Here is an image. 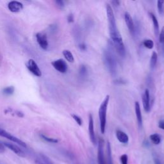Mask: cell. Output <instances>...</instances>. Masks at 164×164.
<instances>
[{
	"label": "cell",
	"mask_w": 164,
	"mask_h": 164,
	"mask_svg": "<svg viewBox=\"0 0 164 164\" xmlns=\"http://www.w3.org/2000/svg\"><path fill=\"white\" fill-rule=\"evenodd\" d=\"M107 14L108 22L110 36L112 41V44L119 55L123 57L126 54V50H125L123 40L117 26V23L116 21H115L113 9L108 4L107 5Z\"/></svg>",
	"instance_id": "obj_1"
},
{
	"label": "cell",
	"mask_w": 164,
	"mask_h": 164,
	"mask_svg": "<svg viewBox=\"0 0 164 164\" xmlns=\"http://www.w3.org/2000/svg\"><path fill=\"white\" fill-rule=\"evenodd\" d=\"M103 59L105 65L109 71L110 74L112 76H115L117 74V65L116 59L112 51L110 49H106L103 51Z\"/></svg>",
	"instance_id": "obj_2"
},
{
	"label": "cell",
	"mask_w": 164,
	"mask_h": 164,
	"mask_svg": "<svg viewBox=\"0 0 164 164\" xmlns=\"http://www.w3.org/2000/svg\"><path fill=\"white\" fill-rule=\"evenodd\" d=\"M110 101V96L107 95L101 103L99 108V118L100 121V129L102 134L105 133L106 124H107V112L108 105Z\"/></svg>",
	"instance_id": "obj_3"
},
{
	"label": "cell",
	"mask_w": 164,
	"mask_h": 164,
	"mask_svg": "<svg viewBox=\"0 0 164 164\" xmlns=\"http://www.w3.org/2000/svg\"><path fill=\"white\" fill-rule=\"evenodd\" d=\"M0 136L6 138L8 140H9V141L15 142L18 145L21 146L23 147H26V144L25 142H23L21 140L16 137L15 136L12 135H11L10 133L7 132L5 130H4L2 128H0Z\"/></svg>",
	"instance_id": "obj_4"
},
{
	"label": "cell",
	"mask_w": 164,
	"mask_h": 164,
	"mask_svg": "<svg viewBox=\"0 0 164 164\" xmlns=\"http://www.w3.org/2000/svg\"><path fill=\"white\" fill-rule=\"evenodd\" d=\"M26 67L28 71L33 75L37 77H40L42 76V72L34 60H29L26 63Z\"/></svg>",
	"instance_id": "obj_5"
},
{
	"label": "cell",
	"mask_w": 164,
	"mask_h": 164,
	"mask_svg": "<svg viewBox=\"0 0 164 164\" xmlns=\"http://www.w3.org/2000/svg\"><path fill=\"white\" fill-rule=\"evenodd\" d=\"M35 36L37 38V41L39 46L42 50H47L49 44H48L47 37L46 33L44 32H38L37 33Z\"/></svg>",
	"instance_id": "obj_6"
},
{
	"label": "cell",
	"mask_w": 164,
	"mask_h": 164,
	"mask_svg": "<svg viewBox=\"0 0 164 164\" xmlns=\"http://www.w3.org/2000/svg\"><path fill=\"white\" fill-rule=\"evenodd\" d=\"M51 64L56 71L61 73H65L67 71V68H68L65 61L62 59L53 61Z\"/></svg>",
	"instance_id": "obj_7"
},
{
	"label": "cell",
	"mask_w": 164,
	"mask_h": 164,
	"mask_svg": "<svg viewBox=\"0 0 164 164\" xmlns=\"http://www.w3.org/2000/svg\"><path fill=\"white\" fill-rule=\"evenodd\" d=\"M104 146L105 142L103 138H100L98 142V164H106L104 154Z\"/></svg>",
	"instance_id": "obj_8"
},
{
	"label": "cell",
	"mask_w": 164,
	"mask_h": 164,
	"mask_svg": "<svg viewBox=\"0 0 164 164\" xmlns=\"http://www.w3.org/2000/svg\"><path fill=\"white\" fill-rule=\"evenodd\" d=\"M142 103L144 110L146 112H149L151 110L150 105V94H149V90L146 89L142 95Z\"/></svg>",
	"instance_id": "obj_9"
},
{
	"label": "cell",
	"mask_w": 164,
	"mask_h": 164,
	"mask_svg": "<svg viewBox=\"0 0 164 164\" xmlns=\"http://www.w3.org/2000/svg\"><path fill=\"white\" fill-rule=\"evenodd\" d=\"M89 133L91 142L93 144H96V140L94 132V119L93 115L89 114Z\"/></svg>",
	"instance_id": "obj_10"
},
{
	"label": "cell",
	"mask_w": 164,
	"mask_h": 164,
	"mask_svg": "<svg viewBox=\"0 0 164 164\" xmlns=\"http://www.w3.org/2000/svg\"><path fill=\"white\" fill-rule=\"evenodd\" d=\"M8 8L10 11L13 13H17L22 11L23 5L22 3L17 1H12L8 3Z\"/></svg>",
	"instance_id": "obj_11"
},
{
	"label": "cell",
	"mask_w": 164,
	"mask_h": 164,
	"mask_svg": "<svg viewBox=\"0 0 164 164\" xmlns=\"http://www.w3.org/2000/svg\"><path fill=\"white\" fill-rule=\"evenodd\" d=\"M3 144L5 147L11 149V151H12L14 153H16L18 156H21V157H24L25 156V153H24L22 151V149H21V148L17 146H16L14 145V144L8 143V142H4Z\"/></svg>",
	"instance_id": "obj_12"
},
{
	"label": "cell",
	"mask_w": 164,
	"mask_h": 164,
	"mask_svg": "<svg viewBox=\"0 0 164 164\" xmlns=\"http://www.w3.org/2000/svg\"><path fill=\"white\" fill-rule=\"evenodd\" d=\"M124 20H125V22H126L127 27L130 33H132V34H134L135 33L134 22L133 21V19L131 15H130L128 12L124 13Z\"/></svg>",
	"instance_id": "obj_13"
},
{
	"label": "cell",
	"mask_w": 164,
	"mask_h": 164,
	"mask_svg": "<svg viewBox=\"0 0 164 164\" xmlns=\"http://www.w3.org/2000/svg\"><path fill=\"white\" fill-rule=\"evenodd\" d=\"M135 114L138 126L140 128H141L142 126V116L141 110V106H140V104L138 101H137L135 103Z\"/></svg>",
	"instance_id": "obj_14"
},
{
	"label": "cell",
	"mask_w": 164,
	"mask_h": 164,
	"mask_svg": "<svg viewBox=\"0 0 164 164\" xmlns=\"http://www.w3.org/2000/svg\"><path fill=\"white\" fill-rule=\"evenodd\" d=\"M116 137L120 142L123 144H126L129 141V137L128 135L123 131H120V130H117Z\"/></svg>",
	"instance_id": "obj_15"
},
{
	"label": "cell",
	"mask_w": 164,
	"mask_h": 164,
	"mask_svg": "<svg viewBox=\"0 0 164 164\" xmlns=\"http://www.w3.org/2000/svg\"><path fill=\"white\" fill-rule=\"evenodd\" d=\"M149 15L152 19V21L153 23V26H154V30H155V35L158 36L160 33V28H159V23L158 21V19L154 15L153 13H149Z\"/></svg>",
	"instance_id": "obj_16"
},
{
	"label": "cell",
	"mask_w": 164,
	"mask_h": 164,
	"mask_svg": "<svg viewBox=\"0 0 164 164\" xmlns=\"http://www.w3.org/2000/svg\"><path fill=\"white\" fill-rule=\"evenodd\" d=\"M62 53H63V55L64 56L65 59L68 61L69 62H71V63H73L74 61V59L73 55L72 54V53L69 51V50H64L63 52H62Z\"/></svg>",
	"instance_id": "obj_17"
},
{
	"label": "cell",
	"mask_w": 164,
	"mask_h": 164,
	"mask_svg": "<svg viewBox=\"0 0 164 164\" xmlns=\"http://www.w3.org/2000/svg\"><path fill=\"white\" fill-rule=\"evenodd\" d=\"M157 61H158V55L156 53V52L153 51L151 57V59H150V67L151 69H153L154 68H155L157 64Z\"/></svg>",
	"instance_id": "obj_18"
},
{
	"label": "cell",
	"mask_w": 164,
	"mask_h": 164,
	"mask_svg": "<svg viewBox=\"0 0 164 164\" xmlns=\"http://www.w3.org/2000/svg\"><path fill=\"white\" fill-rule=\"evenodd\" d=\"M149 138H150V140L151 141V142L154 144H156V145H158V144H160L161 142V137L158 134L155 133V134L151 135Z\"/></svg>",
	"instance_id": "obj_19"
},
{
	"label": "cell",
	"mask_w": 164,
	"mask_h": 164,
	"mask_svg": "<svg viewBox=\"0 0 164 164\" xmlns=\"http://www.w3.org/2000/svg\"><path fill=\"white\" fill-rule=\"evenodd\" d=\"M107 155H108V164H114L113 159L112 156V150L111 146L109 142H107Z\"/></svg>",
	"instance_id": "obj_20"
},
{
	"label": "cell",
	"mask_w": 164,
	"mask_h": 164,
	"mask_svg": "<svg viewBox=\"0 0 164 164\" xmlns=\"http://www.w3.org/2000/svg\"><path fill=\"white\" fill-rule=\"evenodd\" d=\"M157 8H158V11L159 14H160L161 16L163 15L164 14V1H161V0L158 1Z\"/></svg>",
	"instance_id": "obj_21"
},
{
	"label": "cell",
	"mask_w": 164,
	"mask_h": 164,
	"mask_svg": "<svg viewBox=\"0 0 164 164\" xmlns=\"http://www.w3.org/2000/svg\"><path fill=\"white\" fill-rule=\"evenodd\" d=\"M14 91H15V89H14V87L10 86V87H7L4 88L3 89V93L5 95L10 96V95H12L14 93Z\"/></svg>",
	"instance_id": "obj_22"
},
{
	"label": "cell",
	"mask_w": 164,
	"mask_h": 164,
	"mask_svg": "<svg viewBox=\"0 0 164 164\" xmlns=\"http://www.w3.org/2000/svg\"><path fill=\"white\" fill-rule=\"evenodd\" d=\"M144 46L149 50H151L154 47V42L151 39H146L143 42Z\"/></svg>",
	"instance_id": "obj_23"
},
{
	"label": "cell",
	"mask_w": 164,
	"mask_h": 164,
	"mask_svg": "<svg viewBox=\"0 0 164 164\" xmlns=\"http://www.w3.org/2000/svg\"><path fill=\"white\" fill-rule=\"evenodd\" d=\"M41 137L43 140H44L45 141H46V142H50V143H57L58 142H59V141H58V140L56 139V138L48 137L44 135H42V134L41 135Z\"/></svg>",
	"instance_id": "obj_24"
},
{
	"label": "cell",
	"mask_w": 164,
	"mask_h": 164,
	"mask_svg": "<svg viewBox=\"0 0 164 164\" xmlns=\"http://www.w3.org/2000/svg\"><path fill=\"white\" fill-rule=\"evenodd\" d=\"M87 74V67L84 65H82L80 68V75L82 77V78H84Z\"/></svg>",
	"instance_id": "obj_25"
},
{
	"label": "cell",
	"mask_w": 164,
	"mask_h": 164,
	"mask_svg": "<svg viewBox=\"0 0 164 164\" xmlns=\"http://www.w3.org/2000/svg\"><path fill=\"white\" fill-rule=\"evenodd\" d=\"M71 115H72V117H73V118L74 119V120L76 122V123L78 124L79 126H81V125H82V120H81V119L79 116H78V115H76L75 114H72Z\"/></svg>",
	"instance_id": "obj_26"
},
{
	"label": "cell",
	"mask_w": 164,
	"mask_h": 164,
	"mask_svg": "<svg viewBox=\"0 0 164 164\" xmlns=\"http://www.w3.org/2000/svg\"><path fill=\"white\" fill-rule=\"evenodd\" d=\"M121 164H128V157L127 155H123L120 158Z\"/></svg>",
	"instance_id": "obj_27"
},
{
	"label": "cell",
	"mask_w": 164,
	"mask_h": 164,
	"mask_svg": "<svg viewBox=\"0 0 164 164\" xmlns=\"http://www.w3.org/2000/svg\"><path fill=\"white\" fill-rule=\"evenodd\" d=\"M159 41L161 44L164 43V26L162 28L160 33H159Z\"/></svg>",
	"instance_id": "obj_28"
},
{
	"label": "cell",
	"mask_w": 164,
	"mask_h": 164,
	"mask_svg": "<svg viewBox=\"0 0 164 164\" xmlns=\"http://www.w3.org/2000/svg\"><path fill=\"white\" fill-rule=\"evenodd\" d=\"M55 3L56 4V5L61 9H62L64 7V3L63 1H61V0H58V1L55 2Z\"/></svg>",
	"instance_id": "obj_29"
},
{
	"label": "cell",
	"mask_w": 164,
	"mask_h": 164,
	"mask_svg": "<svg viewBox=\"0 0 164 164\" xmlns=\"http://www.w3.org/2000/svg\"><path fill=\"white\" fill-rule=\"evenodd\" d=\"M74 20V16L73 15V14H69V16H67V21H68V23H73Z\"/></svg>",
	"instance_id": "obj_30"
},
{
	"label": "cell",
	"mask_w": 164,
	"mask_h": 164,
	"mask_svg": "<svg viewBox=\"0 0 164 164\" xmlns=\"http://www.w3.org/2000/svg\"><path fill=\"white\" fill-rule=\"evenodd\" d=\"M79 47L80 49L81 50V51H86L87 50V46L86 44H85V43H81V44H80L79 46Z\"/></svg>",
	"instance_id": "obj_31"
},
{
	"label": "cell",
	"mask_w": 164,
	"mask_h": 164,
	"mask_svg": "<svg viewBox=\"0 0 164 164\" xmlns=\"http://www.w3.org/2000/svg\"><path fill=\"white\" fill-rule=\"evenodd\" d=\"M158 127L162 129H164V120H160L158 123Z\"/></svg>",
	"instance_id": "obj_32"
},
{
	"label": "cell",
	"mask_w": 164,
	"mask_h": 164,
	"mask_svg": "<svg viewBox=\"0 0 164 164\" xmlns=\"http://www.w3.org/2000/svg\"><path fill=\"white\" fill-rule=\"evenodd\" d=\"M5 151V147L3 144L0 143V153H3Z\"/></svg>",
	"instance_id": "obj_33"
},
{
	"label": "cell",
	"mask_w": 164,
	"mask_h": 164,
	"mask_svg": "<svg viewBox=\"0 0 164 164\" xmlns=\"http://www.w3.org/2000/svg\"><path fill=\"white\" fill-rule=\"evenodd\" d=\"M155 164H162L161 162L158 160V158H155Z\"/></svg>",
	"instance_id": "obj_34"
},
{
	"label": "cell",
	"mask_w": 164,
	"mask_h": 164,
	"mask_svg": "<svg viewBox=\"0 0 164 164\" xmlns=\"http://www.w3.org/2000/svg\"><path fill=\"white\" fill-rule=\"evenodd\" d=\"M35 163H36V164H46V163H44V162H42V161L38 160H37L35 161Z\"/></svg>",
	"instance_id": "obj_35"
},
{
	"label": "cell",
	"mask_w": 164,
	"mask_h": 164,
	"mask_svg": "<svg viewBox=\"0 0 164 164\" xmlns=\"http://www.w3.org/2000/svg\"><path fill=\"white\" fill-rule=\"evenodd\" d=\"M112 3H114V5H116L117 6L119 5V3H120V2L119 1H114V2H112Z\"/></svg>",
	"instance_id": "obj_36"
}]
</instances>
